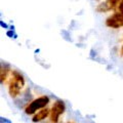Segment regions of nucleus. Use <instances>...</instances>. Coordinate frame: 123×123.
<instances>
[{
  "label": "nucleus",
  "mask_w": 123,
  "mask_h": 123,
  "mask_svg": "<svg viewBox=\"0 0 123 123\" xmlns=\"http://www.w3.org/2000/svg\"><path fill=\"white\" fill-rule=\"evenodd\" d=\"M25 85V78L18 71H11V79L8 84V92L11 98H17Z\"/></svg>",
  "instance_id": "obj_1"
},
{
  "label": "nucleus",
  "mask_w": 123,
  "mask_h": 123,
  "mask_svg": "<svg viewBox=\"0 0 123 123\" xmlns=\"http://www.w3.org/2000/svg\"><path fill=\"white\" fill-rule=\"evenodd\" d=\"M49 103V98L47 95H41V97L32 101L25 109V113L27 115H34L37 111L43 109Z\"/></svg>",
  "instance_id": "obj_2"
},
{
  "label": "nucleus",
  "mask_w": 123,
  "mask_h": 123,
  "mask_svg": "<svg viewBox=\"0 0 123 123\" xmlns=\"http://www.w3.org/2000/svg\"><path fill=\"white\" fill-rule=\"evenodd\" d=\"M65 110H66V106H65V103L62 101V99H56V101L53 103V106L50 110V114H49V117H50V122L51 123H57L60 121V117L64 114Z\"/></svg>",
  "instance_id": "obj_3"
},
{
  "label": "nucleus",
  "mask_w": 123,
  "mask_h": 123,
  "mask_svg": "<svg viewBox=\"0 0 123 123\" xmlns=\"http://www.w3.org/2000/svg\"><path fill=\"white\" fill-rule=\"evenodd\" d=\"M106 26L112 29H119L123 27V15L119 12H115L106 20Z\"/></svg>",
  "instance_id": "obj_4"
},
{
  "label": "nucleus",
  "mask_w": 123,
  "mask_h": 123,
  "mask_svg": "<svg viewBox=\"0 0 123 123\" xmlns=\"http://www.w3.org/2000/svg\"><path fill=\"white\" fill-rule=\"evenodd\" d=\"M121 0H106L104 2H101L97 6L98 12H108V11L117 9Z\"/></svg>",
  "instance_id": "obj_5"
},
{
  "label": "nucleus",
  "mask_w": 123,
  "mask_h": 123,
  "mask_svg": "<svg viewBox=\"0 0 123 123\" xmlns=\"http://www.w3.org/2000/svg\"><path fill=\"white\" fill-rule=\"evenodd\" d=\"M49 114H50V110L47 109V108H43V109H41L40 111H38L37 113L34 114V116L32 118V121L35 122V123L40 122L42 120H44Z\"/></svg>",
  "instance_id": "obj_6"
},
{
  "label": "nucleus",
  "mask_w": 123,
  "mask_h": 123,
  "mask_svg": "<svg viewBox=\"0 0 123 123\" xmlns=\"http://www.w3.org/2000/svg\"><path fill=\"white\" fill-rule=\"evenodd\" d=\"M9 67L7 65H1V71H0V81H1V84L4 83V81L7 78V75H8L9 72Z\"/></svg>",
  "instance_id": "obj_7"
},
{
  "label": "nucleus",
  "mask_w": 123,
  "mask_h": 123,
  "mask_svg": "<svg viewBox=\"0 0 123 123\" xmlns=\"http://www.w3.org/2000/svg\"><path fill=\"white\" fill-rule=\"evenodd\" d=\"M116 10H117V12L121 13L123 15V0H121V1H120V3H119V5H118Z\"/></svg>",
  "instance_id": "obj_8"
},
{
  "label": "nucleus",
  "mask_w": 123,
  "mask_h": 123,
  "mask_svg": "<svg viewBox=\"0 0 123 123\" xmlns=\"http://www.w3.org/2000/svg\"><path fill=\"white\" fill-rule=\"evenodd\" d=\"M121 55H123V46H122V47H121Z\"/></svg>",
  "instance_id": "obj_9"
},
{
  "label": "nucleus",
  "mask_w": 123,
  "mask_h": 123,
  "mask_svg": "<svg viewBox=\"0 0 123 123\" xmlns=\"http://www.w3.org/2000/svg\"><path fill=\"white\" fill-rule=\"evenodd\" d=\"M67 123H73V122H67Z\"/></svg>",
  "instance_id": "obj_10"
},
{
  "label": "nucleus",
  "mask_w": 123,
  "mask_h": 123,
  "mask_svg": "<svg viewBox=\"0 0 123 123\" xmlns=\"http://www.w3.org/2000/svg\"><path fill=\"white\" fill-rule=\"evenodd\" d=\"M98 1H99V0H98Z\"/></svg>",
  "instance_id": "obj_11"
}]
</instances>
